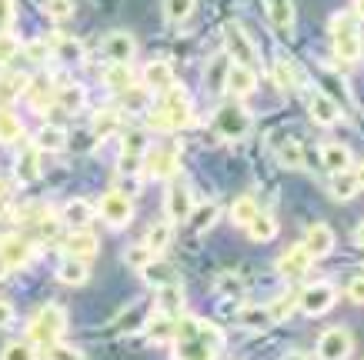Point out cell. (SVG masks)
Returning <instances> with one entry per match:
<instances>
[{
	"label": "cell",
	"instance_id": "obj_1",
	"mask_svg": "<svg viewBox=\"0 0 364 360\" xmlns=\"http://www.w3.org/2000/svg\"><path fill=\"white\" fill-rule=\"evenodd\" d=\"M171 344H177V360H214V354L221 350V330L208 324V320L181 314L174 324V340Z\"/></svg>",
	"mask_w": 364,
	"mask_h": 360
},
{
	"label": "cell",
	"instance_id": "obj_2",
	"mask_svg": "<svg viewBox=\"0 0 364 360\" xmlns=\"http://www.w3.org/2000/svg\"><path fill=\"white\" fill-rule=\"evenodd\" d=\"M224 54L228 60L237 67H247V70H261V54H257V44H254L247 31H244L241 23H228L224 27Z\"/></svg>",
	"mask_w": 364,
	"mask_h": 360
},
{
	"label": "cell",
	"instance_id": "obj_3",
	"mask_svg": "<svg viewBox=\"0 0 364 360\" xmlns=\"http://www.w3.org/2000/svg\"><path fill=\"white\" fill-rule=\"evenodd\" d=\"M67 330V310L57 304H47L41 307L37 314H33V320L27 324V334H31V344H54V340H60V334Z\"/></svg>",
	"mask_w": 364,
	"mask_h": 360
},
{
	"label": "cell",
	"instance_id": "obj_4",
	"mask_svg": "<svg viewBox=\"0 0 364 360\" xmlns=\"http://www.w3.org/2000/svg\"><path fill=\"white\" fill-rule=\"evenodd\" d=\"M214 131L228 137V141H241L251 133V114L241 107V104H224L214 114Z\"/></svg>",
	"mask_w": 364,
	"mask_h": 360
},
{
	"label": "cell",
	"instance_id": "obj_5",
	"mask_svg": "<svg viewBox=\"0 0 364 360\" xmlns=\"http://www.w3.org/2000/svg\"><path fill=\"white\" fill-rule=\"evenodd\" d=\"M191 120H194V110H191V100L181 94V90H164V104H161V127H188Z\"/></svg>",
	"mask_w": 364,
	"mask_h": 360
},
{
	"label": "cell",
	"instance_id": "obj_6",
	"mask_svg": "<svg viewBox=\"0 0 364 360\" xmlns=\"http://www.w3.org/2000/svg\"><path fill=\"white\" fill-rule=\"evenodd\" d=\"M334 300H338V290L331 284H311L304 290H298V307H301V314H308V317L328 314L334 307Z\"/></svg>",
	"mask_w": 364,
	"mask_h": 360
},
{
	"label": "cell",
	"instance_id": "obj_7",
	"mask_svg": "<svg viewBox=\"0 0 364 360\" xmlns=\"http://www.w3.org/2000/svg\"><path fill=\"white\" fill-rule=\"evenodd\" d=\"M354 350V340L344 327H328L318 337V360H348Z\"/></svg>",
	"mask_w": 364,
	"mask_h": 360
},
{
	"label": "cell",
	"instance_id": "obj_8",
	"mask_svg": "<svg viewBox=\"0 0 364 360\" xmlns=\"http://www.w3.org/2000/svg\"><path fill=\"white\" fill-rule=\"evenodd\" d=\"M100 217L107 220L114 230H121L127 227L134 220V204H131V197H124L121 190H111V194H104L100 197Z\"/></svg>",
	"mask_w": 364,
	"mask_h": 360
},
{
	"label": "cell",
	"instance_id": "obj_9",
	"mask_svg": "<svg viewBox=\"0 0 364 360\" xmlns=\"http://www.w3.org/2000/svg\"><path fill=\"white\" fill-rule=\"evenodd\" d=\"M308 110H311V120L321 124V127H334V124H341V117H344L341 104H338L331 94H324V90H311Z\"/></svg>",
	"mask_w": 364,
	"mask_h": 360
},
{
	"label": "cell",
	"instance_id": "obj_10",
	"mask_svg": "<svg viewBox=\"0 0 364 360\" xmlns=\"http://www.w3.org/2000/svg\"><path fill=\"white\" fill-rule=\"evenodd\" d=\"M191 210H194V194H191L188 184H171L167 187V197H164V214L171 224H184V220L191 217Z\"/></svg>",
	"mask_w": 364,
	"mask_h": 360
},
{
	"label": "cell",
	"instance_id": "obj_11",
	"mask_svg": "<svg viewBox=\"0 0 364 360\" xmlns=\"http://www.w3.org/2000/svg\"><path fill=\"white\" fill-rule=\"evenodd\" d=\"M100 54L107 57L111 64H127V60L137 54V40H134V33H127V31H114L104 37Z\"/></svg>",
	"mask_w": 364,
	"mask_h": 360
},
{
	"label": "cell",
	"instance_id": "obj_12",
	"mask_svg": "<svg viewBox=\"0 0 364 360\" xmlns=\"http://www.w3.org/2000/svg\"><path fill=\"white\" fill-rule=\"evenodd\" d=\"M304 253H308L311 261H321V257H328L334 251V230L328 224H311L304 230Z\"/></svg>",
	"mask_w": 364,
	"mask_h": 360
},
{
	"label": "cell",
	"instance_id": "obj_13",
	"mask_svg": "<svg viewBox=\"0 0 364 360\" xmlns=\"http://www.w3.org/2000/svg\"><path fill=\"white\" fill-rule=\"evenodd\" d=\"M174 84H177L174 67L167 64V60H151V64L144 67V87L151 90V94H164Z\"/></svg>",
	"mask_w": 364,
	"mask_h": 360
},
{
	"label": "cell",
	"instance_id": "obj_14",
	"mask_svg": "<svg viewBox=\"0 0 364 360\" xmlns=\"http://www.w3.org/2000/svg\"><path fill=\"white\" fill-rule=\"evenodd\" d=\"M361 170L358 167H348V170H338V174H331V197L334 200H354V197L361 194Z\"/></svg>",
	"mask_w": 364,
	"mask_h": 360
},
{
	"label": "cell",
	"instance_id": "obj_15",
	"mask_svg": "<svg viewBox=\"0 0 364 360\" xmlns=\"http://www.w3.org/2000/svg\"><path fill=\"white\" fill-rule=\"evenodd\" d=\"M141 170L157 177V180H167V177L177 174V157L171 151H147L141 160Z\"/></svg>",
	"mask_w": 364,
	"mask_h": 360
},
{
	"label": "cell",
	"instance_id": "obj_16",
	"mask_svg": "<svg viewBox=\"0 0 364 360\" xmlns=\"http://www.w3.org/2000/svg\"><path fill=\"white\" fill-rule=\"evenodd\" d=\"M224 90H228L231 97H251L254 90H257V74H254V70H247V67L231 64V67H228Z\"/></svg>",
	"mask_w": 364,
	"mask_h": 360
},
{
	"label": "cell",
	"instance_id": "obj_17",
	"mask_svg": "<svg viewBox=\"0 0 364 360\" xmlns=\"http://www.w3.org/2000/svg\"><path fill=\"white\" fill-rule=\"evenodd\" d=\"M0 257L11 263V271L14 267H27L33 257V247H31V240H23V237H4L0 240Z\"/></svg>",
	"mask_w": 364,
	"mask_h": 360
},
{
	"label": "cell",
	"instance_id": "obj_18",
	"mask_svg": "<svg viewBox=\"0 0 364 360\" xmlns=\"http://www.w3.org/2000/svg\"><path fill=\"white\" fill-rule=\"evenodd\" d=\"M311 267V257L304 253V247H291L287 253H281V261H277V271H281V277H287V280H298V277H304Z\"/></svg>",
	"mask_w": 364,
	"mask_h": 360
},
{
	"label": "cell",
	"instance_id": "obj_19",
	"mask_svg": "<svg viewBox=\"0 0 364 360\" xmlns=\"http://www.w3.org/2000/svg\"><path fill=\"white\" fill-rule=\"evenodd\" d=\"M97 251H100L97 237L87 234V230H77V234H70V237L64 240V253L67 257H77V261H90Z\"/></svg>",
	"mask_w": 364,
	"mask_h": 360
},
{
	"label": "cell",
	"instance_id": "obj_20",
	"mask_svg": "<svg viewBox=\"0 0 364 360\" xmlns=\"http://www.w3.org/2000/svg\"><path fill=\"white\" fill-rule=\"evenodd\" d=\"M244 227H247V237H251L254 244H271V240L277 237V220L271 217L267 210H257Z\"/></svg>",
	"mask_w": 364,
	"mask_h": 360
},
{
	"label": "cell",
	"instance_id": "obj_21",
	"mask_svg": "<svg viewBox=\"0 0 364 360\" xmlns=\"http://www.w3.org/2000/svg\"><path fill=\"white\" fill-rule=\"evenodd\" d=\"M267 17L277 33L294 31V0H267Z\"/></svg>",
	"mask_w": 364,
	"mask_h": 360
},
{
	"label": "cell",
	"instance_id": "obj_22",
	"mask_svg": "<svg viewBox=\"0 0 364 360\" xmlns=\"http://www.w3.org/2000/svg\"><path fill=\"white\" fill-rule=\"evenodd\" d=\"M321 164L328 167L331 174H338V170L354 167V153L348 151L344 143H324V147H321Z\"/></svg>",
	"mask_w": 364,
	"mask_h": 360
},
{
	"label": "cell",
	"instance_id": "obj_23",
	"mask_svg": "<svg viewBox=\"0 0 364 360\" xmlns=\"http://www.w3.org/2000/svg\"><path fill=\"white\" fill-rule=\"evenodd\" d=\"M157 310L167 317H181L184 314V294H181V284H167V287H157Z\"/></svg>",
	"mask_w": 364,
	"mask_h": 360
},
{
	"label": "cell",
	"instance_id": "obj_24",
	"mask_svg": "<svg viewBox=\"0 0 364 360\" xmlns=\"http://www.w3.org/2000/svg\"><path fill=\"white\" fill-rule=\"evenodd\" d=\"M174 324H177V317H167V314L157 310V314L147 320L144 334H147L151 344H171V340H174Z\"/></svg>",
	"mask_w": 364,
	"mask_h": 360
},
{
	"label": "cell",
	"instance_id": "obj_25",
	"mask_svg": "<svg viewBox=\"0 0 364 360\" xmlns=\"http://www.w3.org/2000/svg\"><path fill=\"white\" fill-rule=\"evenodd\" d=\"M54 100H57V107L60 110L77 114V110H84V104H87V94H84L80 84H60V87L54 90Z\"/></svg>",
	"mask_w": 364,
	"mask_h": 360
},
{
	"label": "cell",
	"instance_id": "obj_26",
	"mask_svg": "<svg viewBox=\"0 0 364 360\" xmlns=\"http://www.w3.org/2000/svg\"><path fill=\"white\" fill-rule=\"evenodd\" d=\"M141 273H144V280L154 287H167V284H181V277H177V271L171 267V263H164V261H151L147 267H141Z\"/></svg>",
	"mask_w": 364,
	"mask_h": 360
},
{
	"label": "cell",
	"instance_id": "obj_27",
	"mask_svg": "<svg viewBox=\"0 0 364 360\" xmlns=\"http://www.w3.org/2000/svg\"><path fill=\"white\" fill-rule=\"evenodd\" d=\"M228 67H231L228 54H214V57L208 60V67H204V80H208V90H210V94H221V90H224V80H228Z\"/></svg>",
	"mask_w": 364,
	"mask_h": 360
},
{
	"label": "cell",
	"instance_id": "obj_28",
	"mask_svg": "<svg viewBox=\"0 0 364 360\" xmlns=\"http://www.w3.org/2000/svg\"><path fill=\"white\" fill-rule=\"evenodd\" d=\"M94 217H97V210L90 207L87 200H70V204L64 207V224L70 230H84Z\"/></svg>",
	"mask_w": 364,
	"mask_h": 360
},
{
	"label": "cell",
	"instance_id": "obj_29",
	"mask_svg": "<svg viewBox=\"0 0 364 360\" xmlns=\"http://www.w3.org/2000/svg\"><path fill=\"white\" fill-rule=\"evenodd\" d=\"M33 147L44 153H57L67 147V133L60 131V127H54V124H44L41 131H37V137H33Z\"/></svg>",
	"mask_w": 364,
	"mask_h": 360
},
{
	"label": "cell",
	"instance_id": "obj_30",
	"mask_svg": "<svg viewBox=\"0 0 364 360\" xmlns=\"http://www.w3.org/2000/svg\"><path fill=\"white\" fill-rule=\"evenodd\" d=\"M87 263L77 261V257H67L60 267H57V280L67 287H80V284H87Z\"/></svg>",
	"mask_w": 364,
	"mask_h": 360
},
{
	"label": "cell",
	"instance_id": "obj_31",
	"mask_svg": "<svg viewBox=\"0 0 364 360\" xmlns=\"http://www.w3.org/2000/svg\"><path fill=\"white\" fill-rule=\"evenodd\" d=\"M237 324L247 330H264L274 324V317H271V307H244V310H237Z\"/></svg>",
	"mask_w": 364,
	"mask_h": 360
},
{
	"label": "cell",
	"instance_id": "obj_32",
	"mask_svg": "<svg viewBox=\"0 0 364 360\" xmlns=\"http://www.w3.org/2000/svg\"><path fill=\"white\" fill-rule=\"evenodd\" d=\"M27 80H31V77H23V74L0 77V107H7V104H14L17 97H23V94H27Z\"/></svg>",
	"mask_w": 364,
	"mask_h": 360
},
{
	"label": "cell",
	"instance_id": "obj_33",
	"mask_svg": "<svg viewBox=\"0 0 364 360\" xmlns=\"http://www.w3.org/2000/svg\"><path fill=\"white\" fill-rule=\"evenodd\" d=\"M104 80H107V87H111L114 94H124V90L134 87V74L127 64H111L107 74H104Z\"/></svg>",
	"mask_w": 364,
	"mask_h": 360
},
{
	"label": "cell",
	"instance_id": "obj_34",
	"mask_svg": "<svg viewBox=\"0 0 364 360\" xmlns=\"http://www.w3.org/2000/svg\"><path fill=\"white\" fill-rule=\"evenodd\" d=\"M14 170H17V180H21V184H33V180L41 177V160H37V147H33V151H23V153H21V160H17V167H14Z\"/></svg>",
	"mask_w": 364,
	"mask_h": 360
},
{
	"label": "cell",
	"instance_id": "obj_35",
	"mask_svg": "<svg viewBox=\"0 0 364 360\" xmlns=\"http://www.w3.org/2000/svg\"><path fill=\"white\" fill-rule=\"evenodd\" d=\"M277 160L284 167H301L304 164V147L298 141L284 137V141H277Z\"/></svg>",
	"mask_w": 364,
	"mask_h": 360
},
{
	"label": "cell",
	"instance_id": "obj_36",
	"mask_svg": "<svg viewBox=\"0 0 364 360\" xmlns=\"http://www.w3.org/2000/svg\"><path fill=\"white\" fill-rule=\"evenodd\" d=\"M21 133H23V124L17 114H11V110H4L0 107V143H14V141H21Z\"/></svg>",
	"mask_w": 364,
	"mask_h": 360
},
{
	"label": "cell",
	"instance_id": "obj_37",
	"mask_svg": "<svg viewBox=\"0 0 364 360\" xmlns=\"http://www.w3.org/2000/svg\"><path fill=\"white\" fill-rule=\"evenodd\" d=\"M188 220H191V230H194V234H204V230H210V227H214V220H218V204L194 207Z\"/></svg>",
	"mask_w": 364,
	"mask_h": 360
},
{
	"label": "cell",
	"instance_id": "obj_38",
	"mask_svg": "<svg viewBox=\"0 0 364 360\" xmlns=\"http://www.w3.org/2000/svg\"><path fill=\"white\" fill-rule=\"evenodd\" d=\"M214 290L221 297H241L244 294V277L234 271H224L218 280H214Z\"/></svg>",
	"mask_w": 364,
	"mask_h": 360
},
{
	"label": "cell",
	"instance_id": "obj_39",
	"mask_svg": "<svg viewBox=\"0 0 364 360\" xmlns=\"http://www.w3.org/2000/svg\"><path fill=\"white\" fill-rule=\"evenodd\" d=\"M50 54H57L64 64H80L84 60V47L77 40H70V37H60L54 47H50Z\"/></svg>",
	"mask_w": 364,
	"mask_h": 360
},
{
	"label": "cell",
	"instance_id": "obj_40",
	"mask_svg": "<svg viewBox=\"0 0 364 360\" xmlns=\"http://www.w3.org/2000/svg\"><path fill=\"white\" fill-rule=\"evenodd\" d=\"M271 77H274V84L281 90H294V84H298V74H294L291 60H284V57H277V60H274V67H271Z\"/></svg>",
	"mask_w": 364,
	"mask_h": 360
},
{
	"label": "cell",
	"instance_id": "obj_41",
	"mask_svg": "<svg viewBox=\"0 0 364 360\" xmlns=\"http://www.w3.org/2000/svg\"><path fill=\"white\" fill-rule=\"evenodd\" d=\"M154 261V251H151V247H147V244H131V247H127V251H124V263H127V267H134V271H141V267H147V263Z\"/></svg>",
	"mask_w": 364,
	"mask_h": 360
},
{
	"label": "cell",
	"instance_id": "obj_42",
	"mask_svg": "<svg viewBox=\"0 0 364 360\" xmlns=\"http://www.w3.org/2000/svg\"><path fill=\"white\" fill-rule=\"evenodd\" d=\"M194 13V0H164V21L184 23Z\"/></svg>",
	"mask_w": 364,
	"mask_h": 360
},
{
	"label": "cell",
	"instance_id": "obj_43",
	"mask_svg": "<svg viewBox=\"0 0 364 360\" xmlns=\"http://www.w3.org/2000/svg\"><path fill=\"white\" fill-rule=\"evenodd\" d=\"M144 244L154 251V257L161 251H167V244H171V220L167 224H154V227L147 230V237H144Z\"/></svg>",
	"mask_w": 364,
	"mask_h": 360
},
{
	"label": "cell",
	"instance_id": "obj_44",
	"mask_svg": "<svg viewBox=\"0 0 364 360\" xmlns=\"http://www.w3.org/2000/svg\"><path fill=\"white\" fill-rule=\"evenodd\" d=\"M121 131V117H117V110H100L97 117H94V133H97L100 141L104 137H111V133Z\"/></svg>",
	"mask_w": 364,
	"mask_h": 360
},
{
	"label": "cell",
	"instance_id": "obj_45",
	"mask_svg": "<svg viewBox=\"0 0 364 360\" xmlns=\"http://www.w3.org/2000/svg\"><path fill=\"white\" fill-rule=\"evenodd\" d=\"M254 214H257V200H254V197H247V194L237 197V200L231 204V220H234V224H241V227L254 217Z\"/></svg>",
	"mask_w": 364,
	"mask_h": 360
},
{
	"label": "cell",
	"instance_id": "obj_46",
	"mask_svg": "<svg viewBox=\"0 0 364 360\" xmlns=\"http://www.w3.org/2000/svg\"><path fill=\"white\" fill-rule=\"evenodd\" d=\"M0 360H37V350L31 340H14L0 350Z\"/></svg>",
	"mask_w": 364,
	"mask_h": 360
},
{
	"label": "cell",
	"instance_id": "obj_47",
	"mask_svg": "<svg viewBox=\"0 0 364 360\" xmlns=\"http://www.w3.org/2000/svg\"><path fill=\"white\" fill-rule=\"evenodd\" d=\"M151 151V137L144 131H127L124 133V153H134V157H144Z\"/></svg>",
	"mask_w": 364,
	"mask_h": 360
},
{
	"label": "cell",
	"instance_id": "obj_48",
	"mask_svg": "<svg viewBox=\"0 0 364 360\" xmlns=\"http://www.w3.org/2000/svg\"><path fill=\"white\" fill-rule=\"evenodd\" d=\"M47 360H84V350L64 344V340H54V344H47Z\"/></svg>",
	"mask_w": 364,
	"mask_h": 360
},
{
	"label": "cell",
	"instance_id": "obj_49",
	"mask_svg": "<svg viewBox=\"0 0 364 360\" xmlns=\"http://www.w3.org/2000/svg\"><path fill=\"white\" fill-rule=\"evenodd\" d=\"M44 4V13L50 21H67L74 17V0H41Z\"/></svg>",
	"mask_w": 364,
	"mask_h": 360
},
{
	"label": "cell",
	"instance_id": "obj_50",
	"mask_svg": "<svg viewBox=\"0 0 364 360\" xmlns=\"http://www.w3.org/2000/svg\"><path fill=\"white\" fill-rule=\"evenodd\" d=\"M17 50H21V40L14 33L0 31V64H11L14 57H17Z\"/></svg>",
	"mask_w": 364,
	"mask_h": 360
},
{
	"label": "cell",
	"instance_id": "obj_51",
	"mask_svg": "<svg viewBox=\"0 0 364 360\" xmlns=\"http://www.w3.org/2000/svg\"><path fill=\"white\" fill-rule=\"evenodd\" d=\"M294 307H298V290H291L287 297H281V300H277V304L271 307V317H274V320H287Z\"/></svg>",
	"mask_w": 364,
	"mask_h": 360
},
{
	"label": "cell",
	"instance_id": "obj_52",
	"mask_svg": "<svg viewBox=\"0 0 364 360\" xmlns=\"http://www.w3.org/2000/svg\"><path fill=\"white\" fill-rule=\"evenodd\" d=\"M23 54L31 57L33 64H44L47 57H50V44H44V40H31V44L23 47Z\"/></svg>",
	"mask_w": 364,
	"mask_h": 360
},
{
	"label": "cell",
	"instance_id": "obj_53",
	"mask_svg": "<svg viewBox=\"0 0 364 360\" xmlns=\"http://www.w3.org/2000/svg\"><path fill=\"white\" fill-rule=\"evenodd\" d=\"M348 297H351V304H364V277H354L348 284Z\"/></svg>",
	"mask_w": 364,
	"mask_h": 360
},
{
	"label": "cell",
	"instance_id": "obj_54",
	"mask_svg": "<svg viewBox=\"0 0 364 360\" xmlns=\"http://www.w3.org/2000/svg\"><path fill=\"white\" fill-rule=\"evenodd\" d=\"M14 21V0H0V31H7Z\"/></svg>",
	"mask_w": 364,
	"mask_h": 360
},
{
	"label": "cell",
	"instance_id": "obj_55",
	"mask_svg": "<svg viewBox=\"0 0 364 360\" xmlns=\"http://www.w3.org/2000/svg\"><path fill=\"white\" fill-rule=\"evenodd\" d=\"M14 317H17V310H14L11 300H0V327H11Z\"/></svg>",
	"mask_w": 364,
	"mask_h": 360
},
{
	"label": "cell",
	"instance_id": "obj_56",
	"mask_svg": "<svg viewBox=\"0 0 364 360\" xmlns=\"http://www.w3.org/2000/svg\"><path fill=\"white\" fill-rule=\"evenodd\" d=\"M281 360H308V357H304L301 350H287V354H284V357H281Z\"/></svg>",
	"mask_w": 364,
	"mask_h": 360
},
{
	"label": "cell",
	"instance_id": "obj_57",
	"mask_svg": "<svg viewBox=\"0 0 364 360\" xmlns=\"http://www.w3.org/2000/svg\"><path fill=\"white\" fill-rule=\"evenodd\" d=\"M7 194H11V187H7V180H4V177H0V204L7 200Z\"/></svg>",
	"mask_w": 364,
	"mask_h": 360
},
{
	"label": "cell",
	"instance_id": "obj_58",
	"mask_svg": "<svg viewBox=\"0 0 364 360\" xmlns=\"http://www.w3.org/2000/svg\"><path fill=\"white\" fill-rule=\"evenodd\" d=\"M7 273H11V263H7V261H4V257H0V280H4Z\"/></svg>",
	"mask_w": 364,
	"mask_h": 360
}]
</instances>
